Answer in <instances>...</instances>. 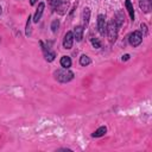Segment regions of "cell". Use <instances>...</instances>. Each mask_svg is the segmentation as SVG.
I'll use <instances>...</instances> for the list:
<instances>
[{"mask_svg":"<svg viewBox=\"0 0 152 152\" xmlns=\"http://www.w3.org/2000/svg\"><path fill=\"white\" fill-rule=\"evenodd\" d=\"M31 19H32V17H31V15H28V18H27V23H26V32H25V34H26V36H30V34H31V32H30Z\"/></svg>","mask_w":152,"mask_h":152,"instance_id":"2e32d148","label":"cell"},{"mask_svg":"<svg viewBox=\"0 0 152 152\" xmlns=\"http://www.w3.org/2000/svg\"><path fill=\"white\" fill-rule=\"evenodd\" d=\"M119 26H118V24L115 23V20L113 19V20H110L108 24H107V28H106V36L108 37V39H109V42L113 44L115 40H116V38H118V32H119Z\"/></svg>","mask_w":152,"mask_h":152,"instance_id":"7a4b0ae2","label":"cell"},{"mask_svg":"<svg viewBox=\"0 0 152 152\" xmlns=\"http://www.w3.org/2000/svg\"><path fill=\"white\" fill-rule=\"evenodd\" d=\"M72 43H74V34H72V31H69L65 33L63 38V48L69 50L72 48Z\"/></svg>","mask_w":152,"mask_h":152,"instance_id":"5b68a950","label":"cell"},{"mask_svg":"<svg viewBox=\"0 0 152 152\" xmlns=\"http://www.w3.org/2000/svg\"><path fill=\"white\" fill-rule=\"evenodd\" d=\"M44 7H45V4H44V2H40V4L38 5V8L36 10V13H34V15H33V21H34V23H38V21L40 20L42 14H43V12H44Z\"/></svg>","mask_w":152,"mask_h":152,"instance_id":"ba28073f","label":"cell"},{"mask_svg":"<svg viewBox=\"0 0 152 152\" xmlns=\"http://www.w3.org/2000/svg\"><path fill=\"white\" fill-rule=\"evenodd\" d=\"M37 1H38V0H30V4L33 6V5H36V2H37Z\"/></svg>","mask_w":152,"mask_h":152,"instance_id":"ffe728a7","label":"cell"},{"mask_svg":"<svg viewBox=\"0 0 152 152\" xmlns=\"http://www.w3.org/2000/svg\"><path fill=\"white\" fill-rule=\"evenodd\" d=\"M127 59H129V55H125V56H122V61H127Z\"/></svg>","mask_w":152,"mask_h":152,"instance_id":"d6986e66","label":"cell"},{"mask_svg":"<svg viewBox=\"0 0 152 152\" xmlns=\"http://www.w3.org/2000/svg\"><path fill=\"white\" fill-rule=\"evenodd\" d=\"M97 28L101 36L106 34V28H107V24H106V17L104 14H99L97 15Z\"/></svg>","mask_w":152,"mask_h":152,"instance_id":"277c9868","label":"cell"},{"mask_svg":"<svg viewBox=\"0 0 152 152\" xmlns=\"http://www.w3.org/2000/svg\"><path fill=\"white\" fill-rule=\"evenodd\" d=\"M51 31L53 32V33H56L57 32V30H58V27H59V20L58 19H55V20H52V23H51Z\"/></svg>","mask_w":152,"mask_h":152,"instance_id":"9a60e30c","label":"cell"},{"mask_svg":"<svg viewBox=\"0 0 152 152\" xmlns=\"http://www.w3.org/2000/svg\"><path fill=\"white\" fill-rule=\"evenodd\" d=\"M125 5H126V8H127V12H128V14H129L131 20L133 21V20H134V8H133V5H132L131 0H126V1H125Z\"/></svg>","mask_w":152,"mask_h":152,"instance_id":"30bf717a","label":"cell"},{"mask_svg":"<svg viewBox=\"0 0 152 152\" xmlns=\"http://www.w3.org/2000/svg\"><path fill=\"white\" fill-rule=\"evenodd\" d=\"M59 63H61V65H62L63 68H68V69H69V68L71 66V59H70L69 56H62Z\"/></svg>","mask_w":152,"mask_h":152,"instance_id":"4fadbf2b","label":"cell"},{"mask_svg":"<svg viewBox=\"0 0 152 152\" xmlns=\"http://www.w3.org/2000/svg\"><path fill=\"white\" fill-rule=\"evenodd\" d=\"M2 13V8H1V6H0V14Z\"/></svg>","mask_w":152,"mask_h":152,"instance_id":"44dd1931","label":"cell"},{"mask_svg":"<svg viewBox=\"0 0 152 152\" xmlns=\"http://www.w3.org/2000/svg\"><path fill=\"white\" fill-rule=\"evenodd\" d=\"M91 44H93V46L96 48V49H100V48H101V43H100V40H99L97 38H91Z\"/></svg>","mask_w":152,"mask_h":152,"instance_id":"e0dca14e","label":"cell"},{"mask_svg":"<svg viewBox=\"0 0 152 152\" xmlns=\"http://www.w3.org/2000/svg\"><path fill=\"white\" fill-rule=\"evenodd\" d=\"M89 18H90V8H89V7H86V8H83V13H82V19H83L84 26L88 25Z\"/></svg>","mask_w":152,"mask_h":152,"instance_id":"8fae6325","label":"cell"},{"mask_svg":"<svg viewBox=\"0 0 152 152\" xmlns=\"http://www.w3.org/2000/svg\"><path fill=\"white\" fill-rule=\"evenodd\" d=\"M142 38H144V36H142V33L140 32V31H133L129 36H128V42H129V44L132 45V46H139L140 44H141V42H142Z\"/></svg>","mask_w":152,"mask_h":152,"instance_id":"3957f363","label":"cell"},{"mask_svg":"<svg viewBox=\"0 0 152 152\" xmlns=\"http://www.w3.org/2000/svg\"><path fill=\"white\" fill-rule=\"evenodd\" d=\"M106 132H107V127H106V126H101V127H99V128L91 134V137H94V138H100V137H103V135L106 134Z\"/></svg>","mask_w":152,"mask_h":152,"instance_id":"7c38bea8","label":"cell"},{"mask_svg":"<svg viewBox=\"0 0 152 152\" xmlns=\"http://www.w3.org/2000/svg\"><path fill=\"white\" fill-rule=\"evenodd\" d=\"M68 7H69V1H65V0H61L58 2V5L55 7L57 13L58 14H65L66 11H68Z\"/></svg>","mask_w":152,"mask_h":152,"instance_id":"8992f818","label":"cell"},{"mask_svg":"<svg viewBox=\"0 0 152 152\" xmlns=\"http://www.w3.org/2000/svg\"><path fill=\"white\" fill-rule=\"evenodd\" d=\"M139 7L144 13H148L152 8V0H139Z\"/></svg>","mask_w":152,"mask_h":152,"instance_id":"52a82bcc","label":"cell"},{"mask_svg":"<svg viewBox=\"0 0 152 152\" xmlns=\"http://www.w3.org/2000/svg\"><path fill=\"white\" fill-rule=\"evenodd\" d=\"M59 1H61V0H49V4L51 5V7H52V8H55V7L58 5V2H59Z\"/></svg>","mask_w":152,"mask_h":152,"instance_id":"ac0fdd59","label":"cell"},{"mask_svg":"<svg viewBox=\"0 0 152 152\" xmlns=\"http://www.w3.org/2000/svg\"><path fill=\"white\" fill-rule=\"evenodd\" d=\"M83 31H84L83 26H76L74 28L72 34H74V39H76V42H81L82 40V38H83Z\"/></svg>","mask_w":152,"mask_h":152,"instance_id":"9c48e42d","label":"cell"},{"mask_svg":"<svg viewBox=\"0 0 152 152\" xmlns=\"http://www.w3.org/2000/svg\"><path fill=\"white\" fill-rule=\"evenodd\" d=\"M90 63H91V59H90L88 56L82 55V56L80 57V64H81L82 66H87V65H89Z\"/></svg>","mask_w":152,"mask_h":152,"instance_id":"5bb4252c","label":"cell"},{"mask_svg":"<svg viewBox=\"0 0 152 152\" xmlns=\"http://www.w3.org/2000/svg\"><path fill=\"white\" fill-rule=\"evenodd\" d=\"M53 75H55V78L58 82H62V83H66V82H69L74 78V72L71 70H69L68 68L58 69V70L55 71Z\"/></svg>","mask_w":152,"mask_h":152,"instance_id":"6da1fadb","label":"cell"}]
</instances>
